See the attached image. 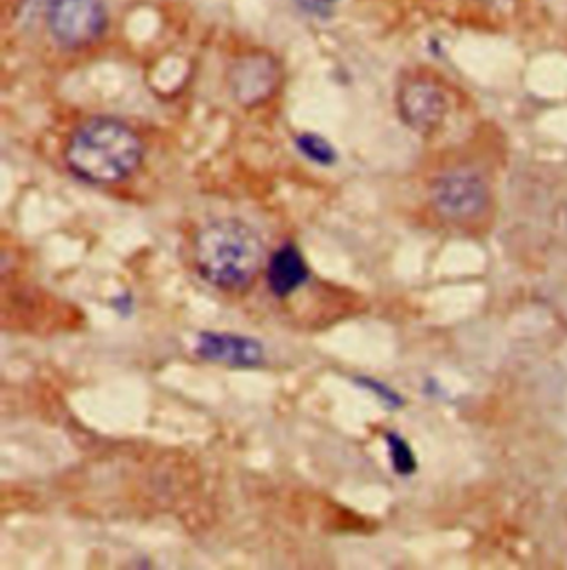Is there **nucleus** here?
I'll return each instance as SVG.
<instances>
[{
    "mask_svg": "<svg viewBox=\"0 0 567 570\" xmlns=\"http://www.w3.org/2000/svg\"><path fill=\"white\" fill-rule=\"evenodd\" d=\"M142 158L140 136L116 118L80 125L64 149L69 171L89 185H118L138 171Z\"/></svg>",
    "mask_w": 567,
    "mask_h": 570,
    "instance_id": "2",
    "label": "nucleus"
},
{
    "mask_svg": "<svg viewBox=\"0 0 567 570\" xmlns=\"http://www.w3.org/2000/svg\"><path fill=\"white\" fill-rule=\"evenodd\" d=\"M401 120L417 134L435 131L448 111V100L441 87L428 78H412L399 91Z\"/></svg>",
    "mask_w": 567,
    "mask_h": 570,
    "instance_id": "5",
    "label": "nucleus"
},
{
    "mask_svg": "<svg viewBox=\"0 0 567 570\" xmlns=\"http://www.w3.org/2000/svg\"><path fill=\"white\" fill-rule=\"evenodd\" d=\"M299 2H304V7H310V9H324V7H330L337 0H299Z\"/></svg>",
    "mask_w": 567,
    "mask_h": 570,
    "instance_id": "12",
    "label": "nucleus"
},
{
    "mask_svg": "<svg viewBox=\"0 0 567 570\" xmlns=\"http://www.w3.org/2000/svg\"><path fill=\"white\" fill-rule=\"evenodd\" d=\"M355 382L361 384V386H366L370 393H375L388 409H399V406H404V397H401L397 391H392V389H388L386 384H381L379 380H372V377H357Z\"/></svg>",
    "mask_w": 567,
    "mask_h": 570,
    "instance_id": "11",
    "label": "nucleus"
},
{
    "mask_svg": "<svg viewBox=\"0 0 567 570\" xmlns=\"http://www.w3.org/2000/svg\"><path fill=\"white\" fill-rule=\"evenodd\" d=\"M310 269L301 256V252L292 245L286 243L267 263V285L276 297H288L297 288L308 283Z\"/></svg>",
    "mask_w": 567,
    "mask_h": 570,
    "instance_id": "8",
    "label": "nucleus"
},
{
    "mask_svg": "<svg viewBox=\"0 0 567 570\" xmlns=\"http://www.w3.org/2000/svg\"><path fill=\"white\" fill-rule=\"evenodd\" d=\"M229 82L233 96L242 105L253 107L273 96L280 82V67L271 56L251 53L233 65Z\"/></svg>",
    "mask_w": 567,
    "mask_h": 570,
    "instance_id": "7",
    "label": "nucleus"
},
{
    "mask_svg": "<svg viewBox=\"0 0 567 570\" xmlns=\"http://www.w3.org/2000/svg\"><path fill=\"white\" fill-rule=\"evenodd\" d=\"M566 218H567V209H566Z\"/></svg>",
    "mask_w": 567,
    "mask_h": 570,
    "instance_id": "13",
    "label": "nucleus"
},
{
    "mask_svg": "<svg viewBox=\"0 0 567 570\" xmlns=\"http://www.w3.org/2000/svg\"><path fill=\"white\" fill-rule=\"evenodd\" d=\"M193 258L205 283L236 293L256 283L265 267L267 249L251 225L238 218H220L198 232Z\"/></svg>",
    "mask_w": 567,
    "mask_h": 570,
    "instance_id": "1",
    "label": "nucleus"
},
{
    "mask_svg": "<svg viewBox=\"0 0 567 570\" xmlns=\"http://www.w3.org/2000/svg\"><path fill=\"white\" fill-rule=\"evenodd\" d=\"M430 203L441 218L450 223H470L488 209L490 189L477 171L450 169L432 180Z\"/></svg>",
    "mask_w": 567,
    "mask_h": 570,
    "instance_id": "3",
    "label": "nucleus"
},
{
    "mask_svg": "<svg viewBox=\"0 0 567 570\" xmlns=\"http://www.w3.org/2000/svg\"><path fill=\"white\" fill-rule=\"evenodd\" d=\"M196 355L202 360L236 366V368H256L265 364V346L260 340L225 331H202L196 337Z\"/></svg>",
    "mask_w": 567,
    "mask_h": 570,
    "instance_id": "6",
    "label": "nucleus"
},
{
    "mask_svg": "<svg viewBox=\"0 0 567 570\" xmlns=\"http://www.w3.org/2000/svg\"><path fill=\"white\" fill-rule=\"evenodd\" d=\"M295 145H297V151H299L304 158H308L310 163L321 165V167H330V165H335L337 158H339L337 151H335V147H332L326 138H321V136H317V134H301V136H297Z\"/></svg>",
    "mask_w": 567,
    "mask_h": 570,
    "instance_id": "9",
    "label": "nucleus"
},
{
    "mask_svg": "<svg viewBox=\"0 0 567 570\" xmlns=\"http://www.w3.org/2000/svg\"><path fill=\"white\" fill-rule=\"evenodd\" d=\"M386 446H388V458L397 475L410 478L417 471V458L410 444L399 435V433H386Z\"/></svg>",
    "mask_w": 567,
    "mask_h": 570,
    "instance_id": "10",
    "label": "nucleus"
},
{
    "mask_svg": "<svg viewBox=\"0 0 567 570\" xmlns=\"http://www.w3.org/2000/svg\"><path fill=\"white\" fill-rule=\"evenodd\" d=\"M47 27L58 45L78 49L102 36L107 11L100 0H51Z\"/></svg>",
    "mask_w": 567,
    "mask_h": 570,
    "instance_id": "4",
    "label": "nucleus"
}]
</instances>
